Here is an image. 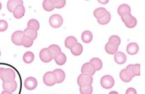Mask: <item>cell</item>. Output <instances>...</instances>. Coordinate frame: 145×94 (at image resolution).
I'll return each instance as SVG.
<instances>
[{"mask_svg":"<svg viewBox=\"0 0 145 94\" xmlns=\"http://www.w3.org/2000/svg\"><path fill=\"white\" fill-rule=\"evenodd\" d=\"M4 68H0V78H1V76H2V73L4 70Z\"/></svg>","mask_w":145,"mask_h":94,"instance_id":"cell-41","label":"cell"},{"mask_svg":"<svg viewBox=\"0 0 145 94\" xmlns=\"http://www.w3.org/2000/svg\"><path fill=\"white\" fill-rule=\"evenodd\" d=\"M90 63L93 65L95 67V71H99L103 67V63L102 60L97 57H93L90 60Z\"/></svg>","mask_w":145,"mask_h":94,"instance_id":"cell-22","label":"cell"},{"mask_svg":"<svg viewBox=\"0 0 145 94\" xmlns=\"http://www.w3.org/2000/svg\"><path fill=\"white\" fill-rule=\"evenodd\" d=\"M131 12V8L129 7V5L127 4H121L117 9V13L119 15H121L126 14V13Z\"/></svg>","mask_w":145,"mask_h":94,"instance_id":"cell-23","label":"cell"},{"mask_svg":"<svg viewBox=\"0 0 145 94\" xmlns=\"http://www.w3.org/2000/svg\"><path fill=\"white\" fill-rule=\"evenodd\" d=\"M34 54L31 51H27L23 55V61L25 63H31L34 60Z\"/></svg>","mask_w":145,"mask_h":94,"instance_id":"cell-29","label":"cell"},{"mask_svg":"<svg viewBox=\"0 0 145 94\" xmlns=\"http://www.w3.org/2000/svg\"><path fill=\"white\" fill-rule=\"evenodd\" d=\"M27 27L32 28V29L38 31L40 29V23L36 19H31L28 21Z\"/></svg>","mask_w":145,"mask_h":94,"instance_id":"cell-33","label":"cell"},{"mask_svg":"<svg viewBox=\"0 0 145 94\" xmlns=\"http://www.w3.org/2000/svg\"><path fill=\"white\" fill-rule=\"evenodd\" d=\"M99 2L101 3V4H107L108 2V0H106V1H100V0H99Z\"/></svg>","mask_w":145,"mask_h":94,"instance_id":"cell-42","label":"cell"},{"mask_svg":"<svg viewBox=\"0 0 145 94\" xmlns=\"http://www.w3.org/2000/svg\"><path fill=\"white\" fill-rule=\"evenodd\" d=\"M106 12H107V10H106L105 8H98L94 10L93 15L97 19H98V18L104 17L106 15Z\"/></svg>","mask_w":145,"mask_h":94,"instance_id":"cell-26","label":"cell"},{"mask_svg":"<svg viewBox=\"0 0 145 94\" xmlns=\"http://www.w3.org/2000/svg\"><path fill=\"white\" fill-rule=\"evenodd\" d=\"M108 94H119L117 91H111Z\"/></svg>","mask_w":145,"mask_h":94,"instance_id":"cell-43","label":"cell"},{"mask_svg":"<svg viewBox=\"0 0 145 94\" xmlns=\"http://www.w3.org/2000/svg\"><path fill=\"white\" fill-rule=\"evenodd\" d=\"M93 81V78L92 76L88 74L84 73H82L81 74L79 75L78 79H77V83L80 87L83 85H86V84L91 85Z\"/></svg>","mask_w":145,"mask_h":94,"instance_id":"cell-6","label":"cell"},{"mask_svg":"<svg viewBox=\"0 0 145 94\" xmlns=\"http://www.w3.org/2000/svg\"><path fill=\"white\" fill-rule=\"evenodd\" d=\"M23 33L25 36L29 37L31 38L32 40H34L37 38V36H38V32H37L36 30L32 29V28L27 27L24 31H23Z\"/></svg>","mask_w":145,"mask_h":94,"instance_id":"cell-19","label":"cell"},{"mask_svg":"<svg viewBox=\"0 0 145 94\" xmlns=\"http://www.w3.org/2000/svg\"><path fill=\"white\" fill-rule=\"evenodd\" d=\"M24 33L23 31H14L12 35V42L16 46H21L22 40L24 36Z\"/></svg>","mask_w":145,"mask_h":94,"instance_id":"cell-8","label":"cell"},{"mask_svg":"<svg viewBox=\"0 0 145 94\" xmlns=\"http://www.w3.org/2000/svg\"><path fill=\"white\" fill-rule=\"evenodd\" d=\"M33 44V40L31 39L29 37L25 36L24 35L23 38V40H22V45L25 48H29L31 47Z\"/></svg>","mask_w":145,"mask_h":94,"instance_id":"cell-32","label":"cell"},{"mask_svg":"<svg viewBox=\"0 0 145 94\" xmlns=\"http://www.w3.org/2000/svg\"><path fill=\"white\" fill-rule=\"evenodd\" d=\"M1 94H12V92H10V91H8L4 90L1 92Z\"/></svg>","mask_w":145,"mask_h":94,"instance_id":"cell-40","label":"cell"},{"mask_svg":"<svg viewBox=\"0 0 145 94\" xmlns=\"http://www.w3.org/2000/svg\"><path fill=\"white\" fill-rule=\"evenodd\" d=\"M118 47L119 46L114 44L108 42L105 45V51L108 54L114 55L118 51Z\"/></svg>","mask_w":145,"mask_h":94,"instance_id":"cell-18","label":"cell"},{"mask_svg":"<svg viewBox=\"0 0 145 94\" xmlns=\"http://www.w3.org/2000/svg\"><path fill=\"white\" fill-rule=\"evenodd\" d=\"M110 20H111V14L109 12L107 11V12H106L105 16L101 18H98V19H97V22H98L99 24L104 25L108 24L109 22L110 21Z\"/></svg>","mask_w":145,"mask_h":94,"instance_id":"cell-31","label":"cell"},{"mask_svg":"<svg viewBox=\"0 0 145 94\" xmlns=\"http://www.w3.org/2000/svg\"><path fill=\"white\" fill-rule=\"evenodd\" d=\"M114 61L117 63V64H123L127 61V57L125 54L123 52L117 51V53L114 54Z\"/></svg>","mask_w":145,"mask_h":94,"instance_id":"cell-12","label":"cell"},{"mask_svg":"<svg viewBox=\"0 0 145 94\" xmlns=\"http://www.w3.org/2000/svg\"><path fill=\"white\" fill-rule=\"evenodd\" d=\"M54 59H55V61L56 62L57 65H63L65 64V62H66L67 57L63 53H61V52L59 54L57 55Z\"/></svg>","mask_w":145,"mask_h":94,"instance_id":"cell-24","label":"cell"},{"mask_svg":"<svg viewBox=\"0 0 145 94\" xmlns=\"http://www.w3.org/2000/svg\"><path fill=\"white\" fill-rule=\"evenodd\" d=\"M77 42H78L77 39L74 36H68L65 40V46L67 48H70V49Z\"/></svg>","mask_w":145,"mask_h":94,"instance_id":"cell-25","label":"cell"},{"mask_svg":"<svg viewBox=\"0 0 145 94\" xmlns=\"http://www.w3.org/2000/svg\"><path fill=\"white\" fill-rule=\"evenodd\" d=\"M126 70V71L127 72L128 74H129L130 76L132 77V78H134V74H133V72H132V64H129L128 65L127 67H126V68H125Z\"/></svg>","mask_w":145,"mask_h":94,"instance_id":"cell-38","label":"cell"},{"mask_svg":"<svg viewBox=\"0 0 145 94\" xmlns=\"http://www.w3.org/2000/svg\"><path fill=\"white\" fill-rule=\"evenodd\" d=\"M119 77H120L121 80L122 81L125 82V83H129L130 82L131 80H132V77H131L130 75L128 74V72L126 71L125 69H123L119 73Z\"/></svg>","mask_w":145,"mask_h":94,"instance_id":"cell-20","label":"cell"},{"mask_svg":"<svg viewBox=\"0 0 145 94\" xmlns=\"http://www.w3.org/2000/svg\"><path fill=\"white\" fill-rule=\"evenodd\" d=\"M48 49L51 52L52 55H53V59H55L56 57L61 53L60 47L57 44H51L48 46Z\"/></svg>","mask_w":145,"mask_h":94,"instance_id":"cell-28","label":"cell"},{"mask_svg":"<svg viewBox=\"0 0 145 94\" xmlns=\"http://www.w3.org/2000/svg\"><path fill=\"white\" fill-rule=\"evenodd\" d=\"M80 93L81 94H92L93 87L91 85L86 84L80 87Z\"/></svg>","mask_w":145,"mask_h":94,"instance_id":"cell-27","label":"cell"},{"mask_svg":"<svg viewBox=\"0 0 145 94\" xmlns=\"http://www.w3.org/2000/svg\"><path fill=\"white\" fill-rule=\"evenodd\" d=\"M3 89L6 91L10 92H14L17 89V83L16 80H12L10 82H3Z\"/></svg>","mask_w":145,"mask_h":94,"instance_id":"cell-11","label":"cell"},{"mask_svg":"<svg viewBox=\"0 0 145 94\" xmlns=\"http://www.w3.org/2000/svg\"><path fill=\"white\" fill-rule=\"evenodd\" d=\"M121 17L122 21L125 23L127 28L132 29L137 25V20L131 14V13H126V14L121 15Z\"/></svg>","mask_w":145,"mask_h":94,"instance_id":"cell-1","label":"cell"},{"mask_svg":"<svg viewBox=\"0 0 145 94\" xmlns=\"http://www.w3.org/2000/svg\"><path fill=\"white\" fill-rule=\"evenodd\" d=\"M53 72L57 77V83L60 84L63 83L65 78V74L63 70L61 69H55Z\"/></svg>","mask_w":145,"mask_h":94,"instance_id":"cell-17","label":"cell"},{"mask_svg":"<svg viewBox=\"0 0 145 94\" xmlns=\"http://www.w3.org/2000/svg\"><path fill=\"white\" fill-rule=\"evenodd\" d=\"M15 77H16V74H15V72L13 69L5 68L2 73L1 79L3 80V82H10L14 80Z\"/></svg>","mask_w":145,"mask_h":94,"instance_id":"cell-4","label":"cell"},{"mask_svg":"<svg viewBox=\"0 0 145 94\" xmlns=\"http://www.w3.org/2000/svg\"><path fill=\"white\" fill-rule=\"evenodd\" d=\"M70 51L72 54L74 56H79L82 54L83 51V47L81 44L77 42L70 48Z\"/></svg>","mask_w":145,"mask_h":94,"instance_id":"cell-15","label":"cell"},{"mask_svg":"<svg viewBox=\"0 0 145 94\" xmlns=\"http://www.w3.org/2000/svg\"><path fill=\"white\" fill-rule=\"evenodd\" d=\"M8 24L5 20H0V31L3 32V31H6L8 29Z\"/></svg>","mask_w":145,"mask_h":94,"instance_id":"cell-37","label":"cell"},{"mask_svg":"<svg viewBox=\"0 0 145 94\" xmlns=\"http://www.w3.org/2000/svg\"><path fill=\"white\" fill-rule=\"evenodd\" d=\"M108 42L114 44L119 46L121 44V38L118 36H117V35H113V36H110V38H109Z\"/></svg>","mask_w":145,"mask_h":94,"instance_id":"cell-35","label":"cell"},{"mask_svg":"<svg viewBox=\"0 0 145 94\" xmlns=\"http://www.w3.org/2000/svg\"><path fill=\"white\" fill-rule=\"evenodd\" d=\"M38 85V81L34 77H28L24 82V86L27 90L35 89Z\"/></svg>","mask_w":145,"mask_h":94,"instance_id":"cell-9","label":"cell"},{"mask_svg":"<svg viewBox=\"0 0 145 94\" xmlns=\"http://www.w3.org/2000/svg\"><path fill=\"white\" fill-rule=\"evenodd\" d=\"M43 82L47 86H53L57 83V77L53 72H47L43 76Z\"/></svg>","mask_w":145,"mask_h":94,"instance_id":"cell-2","label":"cell"},{"mask_svg":"<svg viewBox=\"0 0 145 94\" xmlns=\"http://www.w3.org/2000/svg\"><path fill=\"white\" fill-rule=\"evenodd\" d=\"M101 86L105 89H110L112 88L114 85V79L110 75H105L102 76L100 80Z\"/></svg>","mask_w":145,"mask_h":94,"instance_id":"cell-3","label":"cell"},{"mask_svg":"<svg viewBox=\"0 0 145 94\" xmlns=\"http://www.w3.org/2000/svg\"><path fill=\"white\" fill-rule=\"evenodd\" d=\"M81 39L85 43H90L93 40V34L90 31H85L82 33Z\"/></svg>","mask_w":145,"mask_h":94,"instance_id":"cell-21","label":"cell"},{"mask_svg":"<svg viewBox=\"0 0 145 94\" xmlns=\"http://www.w3.org/2000/svg\"><path fill=\"white\" fill-rule=\"evenodd\" d=\"M1 7H2V5H1V3L0 2V10H1Z\"/></svg>","mask_w":145,"mask_h":94,"instance_id":"cell-44","label":"cell"},{"mask_svg":"<svg viewBox=\"0 0 145 94\" xmlns=\"http://www.w3.org/2000/svg\"><path fill=\"white\" fill-rule=\"evenodd\" d=\"M42 6L44 10L47 12H51L55 9L53 3L52 2V0H44L42 2Z\"/></svg>","mask_w":145,"mask_h":94,"instance_id":"cell-30","label":"cell"},{"mask_svg":"<svg viewBox=\"0 0 145 94\" xmlns=\"http://www.w3.org/2000/svg\"><path fill=\"white\" fill-rule=\"evenodd\" d=\"M52 2L53 3L55 8H63L66 4V1L65 0H52Z\"/></svg>","mask_w":145,"mask_h":94,"instance_id":"cell-34","label":"cell"},{"mask_svg":"<svg viewBox=\"0 0 145 94\" xmlns=\"http://www.w3.org/2000/svg\"><path fill=\"white\" fill-rule=\"evenodd\" d=\"M25 12V9L24 6L23 5H19L14 9V12H13V15L16 19H19V18H21L24 16Z\"/></svg>","mask_w":145,"mask_h":94,"instance_id":"cell-16","label":"cell"},{"mask_svg":"<svg viewBox=\"0 0 145 94\" xmlns=\"http://www.w3.org/2000/svg\"><path fill=\"white\" fill-rule=\"evenodd\" d=\"M138 51H139V46L137 43L131 42L129 43L126 48V51L129 55H134L137 54Z\"/></svg>","mask_w":145,"mask_h":94,"instance_id":"cell-13","label":"cell"},{"mask_svg":"<svg viewBox=\"0 0 145 94\" xmlns=\"http://www.w3.org/2000/svg\"><path fill=\"white\" fill-rule=\"evenodd\" d=\"M132 72L134 76H140V64L136 63L132 65Z\"/></svg>","mask_w":145,"mask_h":94,"instance_id":"cell-36","label":"cell"},{"mask_svg":"<svg viewBox=\"0 0 145 94\" xmlns=\"http://www.w3.org/2000/svg\"><path fill=\"white\" fill-rule=\"evenodd\" d=\"M40 59L44 63H49L53 59V55L48 48H42L40 52Z\"/></svg>","mask_w":145,"mask_h":94,"instance_id":"cell-7","label":"cell"},{"mask_svg":"<svg viewBox=\"0 0 145 94\" xmlns=\"http://www.w3.org/2000/svg\"><path fill=\"white\" fill-rule=\"evenodd\" d=\"M19 5H23V1L22 0H9L7 3L8 11L13 12L15 8Z\"/></svg>","mask_w":145,"mask_h":94,"instance_id":"cell-14","label":"cell"},{"mask_svg":"<svg viewBox=\"0 0 145 94\" xmlns=\"http://www.w3.org/2000/svg\"><path fill=\"white\" fill-rule=\"evenodd\" d=\"M81 72L84 74H88L91 76H93L95 73V67L90 62H87V63H84L82 65Z\"/></svg>","mask_w":145,"mask_h":94,"instance_id":"cell-10","label":"cell"},{"mask_svg":"<svg viewBox=\"0 0 145 94\" xmlns=\"http://www.w3.org/2000/svg\"><path fill=\"white\" fill-rule=\"evenodd\" d=\"M0 56H1V51H0Z\"/></svg>","mask_w":145,"mask_h":94,"instance_id":"cell-45","label":"cell"},{"mask_svg":"<svg viewBox=\"0 0 145 94\" xmlns=\"http://www.w3.org/2000/svg\"><path fill=\"white\" fill-rule=\"evenodd\" d=\"M63 18L59 14H53L49 18L50 25L53 28H59L63 24Z\"/></svg>","mask_w":145,"mask_h":94,"instance_id":"cell-5","label":"cell"},{"mask_svg":"<svg viewBox=\"0 0 145 94\" xmlns=\"http://www.w3.org/2000/svg\"><path fill=\"white\" fill-rule=\"evenodd\" d=\"M125 94H137V92H136V90L133 87H129L128 88L127 90H126Z\"/></svg>","mask_w":145,"mask_h":94,"instance_id":"cell-39","label":"cell"}]
</instances>
